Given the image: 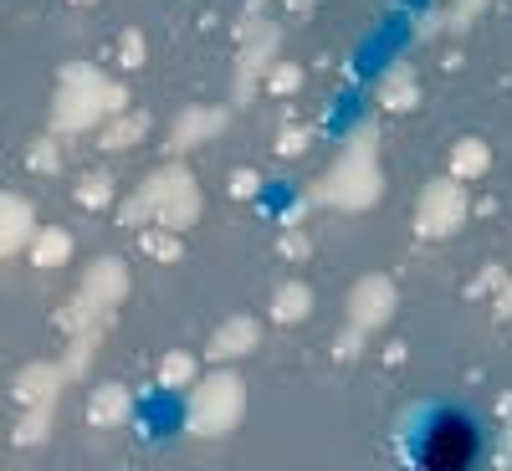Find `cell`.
<instances>
[{
    "label": "cell",
    "mask_w": 512,
    "mask_h": 471,
    "mask_svg": "<svg viewBox=\"0 0 512 471\" xmlns=\"http://www.w3.org/2000/svg\"><path fill=\"white\" fill-rule=\"evenodd\" d=\"M415 471H477L487 456V436L472 410L461 405H436L415 420V431L405 441Z\"/></svg>",
    "instance_id": "obj_1"
}]
</instances>
